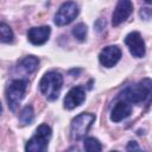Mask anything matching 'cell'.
Masks as SVG:
<instances>
[{"label": "cell", "mask_w": 152, "mask_h": 152, "mask_svg": "<svg viewBox=\"0 0 152 152\" xmlns=\"http://www.w3.org/2000/svg\"><path fill=\"white\" fill-rule=\"evenodd\" d=\"M120 100H125L129 103L150 102L152 99V80L144 78L139 83L125 88L118 96Z\"/></svg>", "instance_id": "6da1fadb"}, {"label": "cell", "mask_w": 152, "mask_h": 152, "mask_svg": "<svg viewBox=\"0 0 152 152\" xmlns=\"http://www.w3.org/2000/svg\"><path fill=\"white\" fill-rule=\"evenodd\" d=\"M62 86L63 76L57 71H49L42 77L39 82V90L48 100L53 101L58 97Z\"/></svg>", "instance_id": "7a4b0ae2"}, {"label": "cell", "mask_w": 152, "mask_h": 152, "mask_svg": "<svg viewBox=\"0 0 152 152\" xmlns=\"http://www.w3.org/2000/svg\"><path fill=\"white\" fill-rule=\"evenodd\" d=\"M52 131L50 128V126H48L46 124H42L38 126V128L36 129L34 135L27 141L25 150L27 152H43L48 148V144L49 140L51 138Z\"/></svg>", "instance_id": "3957f363"}, {"label": "cell", "mask_w": 152, "mask_h": 152, "mask_svg": "<svg viewBox=\"0 0 152 152\" xmlns=\"http://www.w3.org/2000/svg\"><path fill=\"white\" fill-rule=\"evenodd\" d=\"M26 88H27V81L26 80H14L7 87L6 99H7L8 108L12 112H15L17 108L19 107L21 100L24 99Z\"/></svg>", "instance_id": "277c9868"}, {"label": "cell", "mask_w": 152, "mask_h": 152, "mask_svg": "<svg viewBox=\"0 0 152 152\" xmlns=\"http://www.w3.org/2000/svg\"><path fill=\"white\" fill-rule=\"evenodd\" d=\"M95 121V115L91 113H81L71 121V138L74 140H81L86 137L93 122Z\"/></svg>", "instance_id": "5b68a950"}, {"label": "cell", "mask_w": 152, "mask_h": 152, "mask_svg": "<svg viewBox=\"0 0 152 152\" xmlns=\"http://www.w3.org/2000/svg\"><path fill=\"white\" fill-rule=\"evenodd\" d=\"M78 6L74 1H66L61 5L57 13L55 14V24L57 26H64L70 24L78 15Z\"/></svg>", "instance_id": "8992f818"}, {"label": "cell", "mask_w": 152, "mask_h": 152, "mask_svg": "<svg viewBox=\"0 0 152 152\" xmlns=\"http://www.w3.org/2000/svg\"><path fill=\"white\" fill-rule=\"evenodd\" d=\"M125 44L128 46V50L133 57L141 58L145 56V52H146L145 42L139 32L133 31V32L128 33L125 38Z\"/></svg>", "instance_id": "52a82bcc"}, {"label": "cell", "mask_w": 152, "mask_h": 152, "mask_svg": "<svg viewBox=\"0 0 152 152\" xmlns=\"http://www.w3.org/2000/svg\"><path fill=\"white\" fill-rule=\"evenodd\" d=\"M133 11V4L131 0H119L115 10L112 14V24L113 26H119L131 15Z\"/></svg>", "instance_id": "ba28073f"}, {"label": "cell", "mask_w": 152, "mask_h": 152, "mask_svg": "<svg viewBox=\"0 0 152 152\" xmlns=\"http://www.w3.org/2000/svg\"><path fill=\"white\" fill-rule=\"evenodd\" d=\"M121 58V50L116 45H109L102 49L99 55L100 63L106 68H113Z\"/></svg>", "instance_id": "9c48e42d"}, {"label": "cell", "mask_w": 152, "mask_h": 152, "mask_svg": "<svg viewBox=\"0 0 152 152\" xmlns=\"http://www.w3.org/2000/svg\"><path fill=\"white\" fill-rule=\"evenodd\" d=\"M84 100H86L84 88L81 86L74 87L72 89L69 90V93L64 97V107L66 109H74L80 104H82Z\"/></svg>", "instance_id": "30bf717a"}, {"label": "cell", "mask_w": 152, "mask_h": 152, "mask_svg": "<svg viewBox=\"0 0 152 152\" xmlns=\"http://www.w3.org/2000/svg\"><path fill=\"white\" fill-rule=\"evenodd\" d=\"M51 33V28L49 26H39V27H31L27 31V39L33 45H43L48 42Z\"/></svg>", "instance_id": "8fae6325"}, {"label": "cell", "mask_w": 152, "mask_h": 152, "mask_svg": "<svg viewBox=\"0 0 152 152\" xmlns=\"http://www.w3.org/2000/svg\"><path fill=\"white\" fill-rule=\"evenodd\" d=\"M131 113H132V106H131V103L127 102V101H125V100L118 99V102L112 108L110 120L114 121V122H119V121L126 119L127 116H129Z\"/></svg>", "instance_id": "7c38bea8"}, {"label": "cell", "mask_w": 152, "mask_h": 152, "mask_svg": "<svg viewBox=\"0 0 152 152\" xmlns=\"http://www.w3.org/2000/svg\"><path fill=\"white\" fill-rule=\"evenodd\" d=\"M38 64H39V59L37 57L26 56L18 63V68L20 70H23L24 72H26V74H31L38 68Z\"/></svg>", "instance_id": "4fadbf2b"}, {"label": "cell", "mask_w": 152, "mask_h": 152, "mask_svg": "<svg viewBox=\"0 0 152 152\" xmlns=\"http://www.w3.org/2000/svg\"><path fill=\"white\" fill-rule=\"evenodd\" d=\"M33 116H34V113H33L32 106H25V107L23 108V110L20 112L19 121H20L23 125H30V124L33 121Z\"/></svg>", "instance_id": "5bb4252c"}, {"label": "cell", "mask_w": 152, "mask_h": 152, "mask_svg": "<svg viewBox=\"0 0 152 152\" xmlns=\"http://www.w3.org/2000/svg\"><path fill=\"white\" fill-rule=\"evenodd\" d=\"M83 147L88 152H95V151H101L102 150V146H101L100 141L97 139H95V138H91V137L84 139Z\"/></svg>", "instance_id": "9a60e30c"}, {"label": "cell", "mask_w": 152, "mask_h": 152, "mask_svg": "<svg viewBox=\"0 0 152 152\" xmlns=\"http://www.w3.org/2000/svg\"><path fill=\"white\" fill-rule=\"evenodd\" d=\"M87 33H88V28H87V26H86L83 23L77 24V25L72 28V34H74V37H75L77 40H80V42H84V40H86Z\"/></svg>", "instance_id": "2e32d148"}, {"label": "cell", "mask_w": 152, "mask_h": 152, "mask_svg": "<svg viewBox=\"0 0 152 152\" xmlns=\"http://www.w3.org/2000/svg\"><path fill=\"white\" fill-rule=\"evenodd\" d=\"M0 37L2 43H11L13 40V31L5 23L0 24Z\"/></svg>", "instance_id": "e0dca14e"}, {"label": "cell", "mask_w": 152, "mask_h": 152, "mask_svg": "<svg viewBox=\"0 0 152 152\" xmlns=\"http://www.w3.org/2000/svg\"><path fill=\"white\" fill-rule=\"evenodd\" d=\"M151 14H152V12H151L150 8H141V11H140V15H141V18L145 19V20H147V19L151 17Z\"/></svg>", "instance_id": "ac0fdd59"}, {"label": "cell", "mask_w": 152, "mask_h": 152, "mask_svg": "<svg viewBox=\"0 0 152 152\" xmlns=\"http://www.w3.org/2000/svg\"><path fill=\"white\" fill-rule=\"evenodd\" d=\"M126 150L127 151H139L140 150V147H139V145L137 144V141H129L128 142V145H127V147H126Z\"/></svg>", "instance_id": "d6986e66"}, {"label": "cell", "mask_w": 152, "mask_h": 152, "mask_svg": "<svg viewBox=\"0 0 152 152\" xmlns=\"http://www.w3.org/2000/svg\"><path fill=\"white\" fill-rule=\"evenodd\" d=\"M147 4H152V0H145Z\"/></svg>", "instance_id": "ffe728a7"}]
</instances>
